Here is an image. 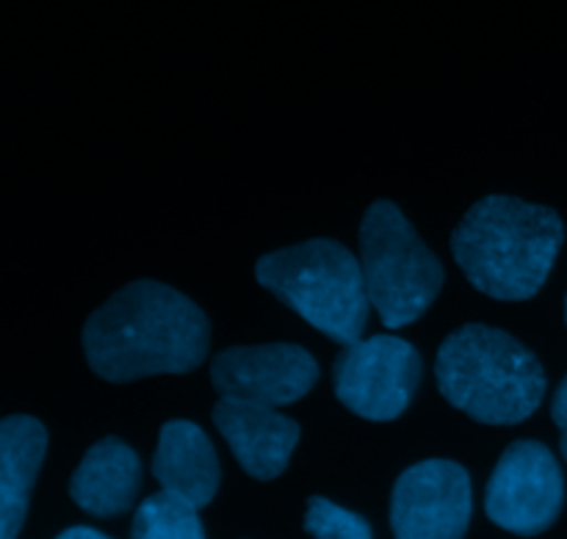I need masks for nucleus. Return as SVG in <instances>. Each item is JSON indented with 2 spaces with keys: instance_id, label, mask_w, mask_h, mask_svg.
<instances>
[{
  "instance_id": "obj_1",
  "label": "nucleus",
  "mask_w": 567,
  "mask_h": 539,
  "mask_svg": "<svg viewBox=\"0 0 567 539\" xmlns=\"http://www.w3.org/2000/svg\"><path fill=\"white\" fill-rule=\"evenodd\" d=\"M208 346L210 324L203 310L175 288L150 280L116 291L83 326L89 365L109 382L188 374Z\"/></svg>"
},
{
  "instance_id": "obj_2",
  "label": "nucleus",
  "mask_w": 567,
  "mask_h": 539,
  "mask_svg": "<svg viewBox=\"0 0 567 539\" xmlns=\"http://www.w3.org/2000/svg\"><path fill=\"white\" fill-rule=\"evenodd\" d=\"M563 241V219L551 208L487 197L463 216L452 236V252L482 293L520 302L546 286Z\"/></svg>"
},
{
  "instance_id": "obj_3",
  "label": "nucleus",
  "mask_w": 567,
  "mask_h": 539,
  "mask_svg": "<svg viewBox=\"0 0 567 539\" xmlns=\"http://www.w3.org/2000/svg\"><path fill=\"white\" fill-rule=\"evenodd\" d=\"M435 374L449 404L480 424H520L546 396V374L535 354L493 326L452 332L437 352Z\"/></svg>"
},
{
  "instance_id": "obj_4",
  "label": "nucleus",
  "mask_w": 567,
  "mask_h": 539,
  "mask_svg": "<svg viewBox=\"0 0 567 539\" xmlns=\"http://www.w3.org/2000/svg\"><path fill=\"white\" fill-rule=\"evenodd\" d=\"M255 277L310 326L336 343L363 341L371 299L360 260L330 238L280 249L255 266Z\"/></svg>"
},
{
  "instance_id": "obj_5",
  "label": "nucleus",
  "mask_w": 567,
  "mask_h": 539,
  "mask_svg": "<svg viewBox=\"0 0 567 539\" xmlns=\"http://www.w3.org/2000/svg\"><path fill=\"white\" fill-rule=\"evenodd\" d=\"M360 266L371 308L388 330L413 324L441 293L443 266L388 199L371 205L360 225Z\"/></svg>"
},
{
  "instance_id": "obj_6",
  "label": "nucleus",
  "mask_w": 567,
  "mask_h": 539,
  "mask_svg": "<svg viewBox=\"0 0 567 539\" xmlns=\"http://www.w3.org/2000/svg\"><path fill=\"white\" fill-rule=\"evenodd\" d=\"M336 396L365 421H393L421 385V357L396 335H374L343 349L336 360Z\"/></svg>"
},
{
  "instance_id": "obj_7",
  "label": "nucleus",
  "mask_w": 567,
  "mask_h": 539,
  "mask_svg": "<svg viewBox=\"0 0 567 539\" xmlns=\"http://www.w3.org/2000/svg\"><path fill=\"white\" fill-rule=\"evenodd\" d=\"M565 504L563 468L543 443L518 440L504 452L487 485V518L520 537L543 535Z\"/></svg>"
},
{
  "instance_id": "obj_8",
  "label": "nucleus",
  "mask_w": 567,
  "mask_h": 539,
  "mask_svg": "<svg viewBox=\"0 0 567 539\" xmlns=\"http://www.w3.org/2000/svg\"><path fill=\"white\" fill-rule=\"evenodd\" d=\"M471 520V479L463 465L430 459L413 465L393 487L396 539H463Z\"/></svg>"
},
{
  "instance_id": "obj_9",
  "label": "nucleus",
  "mask_w": 567,
  "mask_h": 539,
  "mask_svg": "<svg viewBox=\"0 0 567 539\" xmlns=\"http://www.w3.org/2000/svg\"><path fill=\"white\" fill-rule=\"evenodd\" d=\"M210 380L221 398L282 407L293 404L316 385L319 365L293 343L269 346H233L214 357Z\"/></svg>"
},
{
  "instance_id": "obj_10",
  "label": "nucleus",
  "mask_w": 567,
  "mask_h": 539,
  "mask_svg": "<svg viewBox=\"0 0 567 539\" xmlns=\"http://www.w3.org/2000/svg\"><path fill=\"white\" fill-rule=\"evenodd\" d=\"M214 424L252 479H277L299 443V426L264 404L219 398Z\"/></svg>"
},
{
  "instance_id": "obj_11",
  "label": "nucleus",
  "mask_w": 567,
  "mask_h": 539,
  "mask_svg": "<svg viewBox=\"0 0 567 539\" xmlns=\"http://www.w3.org/2000/svg\"><path fill=\"white\" fill-rule=\"evenodd\" d=\"M155 479L164 493L203 509L219 490V459L208 435L192 421L164 424L153 459Z\"/></svg>"
},
{
  "instance_id": "obj_12",
  "label": "nucleus",
  "mask_w": 567,
  "mask_h": 539,
  "mask_svg": "<svg viewBox=\"0 0 567 539\" xmlns=\"http://www.w3.org/2000/svg\"><path fill=\"white\" fill-rule=\"evenodd\" d=\"M142 487V463L136 452L116 437L92 446L70 481V496L94 518H114L133 507Z\"/></svg>"
},
{
  "instance_id": "obj_13",
  "label": "nucleus",
  "mask_w": 567,
  "mask_h": 539,
  "mask_svg": "<svg viewBox=\"0 0 567 539\" xmlns=\"http://www.w3.org/2000/svg\"><path fill=\"white\" fill-rule=\"evenodd\" d=\"M48 452V432L37 418L11 415L0 426V539H14L25 520L33 481Z\"/></svg>"
},
{
  "instance_id": "obj_14",
  "label": "nucleus",
  "mask_w": 567,
  "mask_h": 539,
  "mask_svg": "<svg viewBox=\"0 0 567 539\" xmlns=\"http://www.w3.org/2000/svg\"><path fill=\"white\" fill-rule=\"evenodd\" d=\"M131 539H205V531L197 507L172 493H158L136 509Z\"/></svg>"
},
{
  "instance_id": "obj_15",
  "label": "nucleus",
  "mask_w": 567,
  "mask_h": 539,
  "mask_svg": "<svg viewBox=\"0 0 567 539\" xmlns=\"http://www.w3.org/2000/svg\"><path fill=\"white\" fill-rule=\"evenodd\" d=\"M305 531L316 539H374L365 518L327 501V498H310L308 515H305Z\"/></svg>"
},
{
  "instance_id": "obj_16",
  "label": "nucleus",
  "mask_w": 567,
  "mask_h": 539,
  "mask_svg": "<svg viewBox=\"0 0 567 539\" xmlns=\"http://www.w3.org/2000/svg\"><path fill=\"white\" fill-rule=\"evenodd\" d=\"M551 415H554V421H557L559 432H563V454L567 459V376L563 380V385H559L557 396H554Z\"/></svg>"
},
{
  "instance_id": "obj_17",
  "label": "nucleus",
  "mask_w": 567,
  "mask_h": 539,
  "mask_svg": "<svg viewBox=\"0 0 567 539\" xmlns=\"http://www.w3.org/2000/svg\"><path fill=\"white\" fill-rule=\"evenodd\" d=\"M55 539H111V537L100 535V531L94 529H86V526H75V529H66L64 535H59Z\"/></svg>"
}]
</instances>
